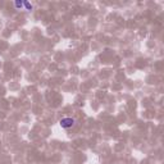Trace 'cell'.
<instances>
[{
  "mask_svg": "<svg viewBox=\"0 0 164 164\" xmlns=\"http://www.w3.org/2000/svg\"><path fill=\"white\" fill-rule=\"evenodd\" d=\"M73 124H74V119H72V118H63L60 120V126L63 128H71Z\"/></svg>",
  "mask_w": 164,
  "mask_h": 164,
  "instance_id": "6da1fadb",
  "label": "cell"
}]
</instances>
